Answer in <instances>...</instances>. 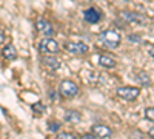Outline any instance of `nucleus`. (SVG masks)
Instances as JSON below:
<instances>
[{
    "label": "nucleus",
    "instance_id": "obj_1",
    "mask_svg": "<svg viewBox=\"0 0 154 139\" xmlns=\"http://www.w3.org/2000/svg\"><path fill=\"white\" fill-rule=\"evenodd\" d=\"M59 93H60L62 97L71 99V97L79 94V85H77L74 81H71V79H65V81H62L60 85H59Z\"/></svg>",
    "mask_w": 154,
    "mask_h": 139
},
{
    "label": "nucleus",
    "instance_id": "obj_2",
    "mask_svg": "<svg viewBox=\"0 0 154 139\" xmlns=\"http://www.w3.org/2000/svg\"><path fill=\"white\" fill-rule=\"evenodd\" d=\"M100 40L105 45H108L109 48H117L122 42V34L116 30H108L100 34Z\"/></svg>",
    "mask_w": 154,
    "mask_h": 139
},
{
    "label": "nucleus",
    "instance_id": "obj_3",
    "mask_svg": "<svg viewBox=\"0 0 154 139\" xmlns=\"http://www.w3.org/2000/svg\"><path fill=\"white\" fill-rule=\"evenodd\" d=\"M38 51L43 53V54H54L56 56L60 51V46L54 39H51V37L48 36L46 39H42L40 42H38Z\"/></svg>",
    "mask_w": 154,
    "mask_h": 139
},
{
    "label": "nucleus",
    "instance_id": "obj_4",
    "mask_svg": "<svg viewBox=\"0 0 154 139\" xmlns=\"http://www.w3.org/2000/svg\"><path fill=\"white\" fill-rule=\"evenodd\" d=\"M120 19H123L126 23H133V25H145V23H148V19L143 14L134 12V11H122Z\"/></svg>",
    "mask_w": 154,
    "mask_h": 139
},
{
    "label": "nucleus",
    "instance_id": "obj_5",
    "mask_svg": "<svg viewBox=\"0 0 154 139\" xmlns=\"http://www.w3.org/2000/svg\"><path fill=\"white\" fill-rule=\"evenodd\" d=\"M116 94L125 100H136L140 94V88L137 87H120L116 90Z\"/></svg>",
    "mask_w": 154,
    "mask_h": 139
},
{
    "label": "nucleus",
    "instance_id": "obj_6",
    "mask_svg": "<svg viewBox=\"0 0 154 139\" xmlns=\"http://www.w3.org/2000/svg\"><path fill=\"white\" fill-rule=\"evenodd\" d=\"M65 49H66L68 53H71V54L80 56V54H86L89 48L83 42H66L65 43Z\"/></svg>",
    "mask_w": 154,
    "mask_h": 139
},
{
    "label": "nucleus",
    "instance_id": "obj_7",
    "mask_svg": "<svg viewBox=\"0 0 154 139\" xmlns=\"http://www.w3.org/2000/svg\"><path fill=\"white\" fill-rule=\"evenodd\" d=\"M83 17H85V20L88 23H93L94 25V23H99L102 20V12L97 8H88L83 12Z\"/></svg>",
    "mask_w": 154,
    "mask_h": 139
},
{
    "label": "nucleus",
    "instance_id": "obj_8",
    "mask_svg": "<svg viewBox=\"0 0 154 139\" xmlns=\"http://www.w3.org/2000/svg\"><path fill=\"white\" fill-rule=\"evenodd\" d=\"M35 27H37V31L42 33L43 36H53V34H54V27H53V25H51L46 19L37 20Z\"/></svg>",
    "mask_w": 154,
    "mask_h": 139
},
{
    "label": "nucleus",
    "instance_id": "obj_9",
    "mask_svg": "<svg viewBox=\"0 0 154 139\" xmlns=\"http://www.w3.org/2000/svg\"><path fill=\"white\" fill-rule=\"evenodd\" d=\"M91 131L94 133L96 137H111L112 131L109 127H106V125H102V124H96L91 127Z\"/></svg>",
    "mask_w": 154,
    "mask_h": 139
},
{
    "label": "nucleus",
    "instance_id": "obj_10",
    "mask_svg": "<svg viewBox=\"0 0 154 139\" xmlns=\"http://www.w3.org/2000/svg\"><path fill=\"white\" fill-rule=\"evenodd\" d=\"M42 62H43V65H45L46 68L53 70V71H56V70L60 68V60H57V59L54 57V54H48V56H45V57L42 59Z\"/></svg>",
    "mask_w": 154,
    "mask_h": 139
},
{
    "label": "nucleus",
    "instance_id": "obj_11",
    "mask_svg": "<svg viewBox=\"0 0 154 139\" xmlns=\"http://www.w3.org/2000/svg\"><path fill=\"white\" fill-rule=\"evenodd\" d=\"M63 119H65V122H69V124H77L82 121V113L77 110H66Z\"/></svg>",
    "mask_w": 154,
    "mask_h": 139
},
{
    "label": "nucleus",
    "instance_id": "obj_12",
    "mask_svg": "<svg viewBox=\"0 0 154 139\" xmlns=\"http://www.w3.org/2000/svg\"><path fill=\"white\" fill-rule=\"evenodd\" d=\"M116 64H117V62H116V59L111 57V56H108V54H100V56H99V65H100V67L111 70V68L116 67Z\"/></svg>",
    "mask_w": 154,
    "mask_h": 139
},
{
    "label": "nucleus",
    "instance_id": "obj_13",
    "mask_svg": "<svg viewBox=\"0 0 154 139\" xmlns=\"http://www.w3.org/2000/svg\"><path fill=\"white\" fill-rule=\"evenodd\" d=\"M2 54H3V57L6 60H14V59H17V49L12 43H8L6 46H3Z\"/></svg>",
    "mask_w": 154,
    "mask_h": 139
},
{
    "label": "nucleus",
    "instance_id": "obj_14",
    "mask_svg": "<svg viewBox=\"0 0 154 139\" xmlns=\"http://www.w3.org/2000/svg\"><path fill=\"white\" fill-rule=\"evenodd\" d=\"M142 87H148L151 84V77L148 76V73L145 71H136V77H134Z\"/></svg>",
    "mask_w": 154,
    "mask_h": 139
},
{
    "label": "nucleus",
    "instance_id": "obj_15",
    "mask_svg": "<svg viewBox=\"0 0 154 139\" xmlns=\"http://www.w3.org/2000/svg\"><path fill=\"white\" fill-rule=\"evenodd\" d=\"M32 111L35 113V115H42V113H45V105H43V102H35V104H32Z\"/></svg>",
    "mask_w": 154,
    "mask_h": 139
},
{
    "label": "nucleus",
    "instance_id": "obj_16",
    "mask_svg": "<svg viewBox=\"0 0 154 139\" xmlns=\"http://www.w3.org/2000/svg\"><path fill=\"white\" fill-rule=\"evenodd\" d=\"M48 130L53 131V133L59 131V130H60V124H59L57 121H49V122H48Z\"/></svg>",
    "mask_w": 154,
    "mask_h": 139
},
{
    "label": "nucleus",
    "instance_id": "obj_17",
    "mask_svg": "<svg viewBox=\"0 0 154 139\" xmlns=\"http://www.w3.org/2000/svg\"><path fill=\"white\" fill-rule=\"evenodd\" d=\"M145 118L151 122H154V107H148L145 108Z\"/></svg>",
    "mask_w": 154,
    "mask_h": 139
},
{
    "label": "nucleus",
    "instance_id": "obj_18",
    "mask_svg": "<svg viewBox=\"0 0 154 139\" xmlns=\"http://www.w3.org/2000/svg\"><path fill=\"white\" fill-rule=\"evenodd\" d=\"M128 40H131V42H136V43H139V42H142V39L137 36V34H128Z\"/></svg>",
    "mask_w": 154,
    "mask_h": 139
},
{
    "label": "nucleus",
    "instance_id": "obj_19",
    "mask_svg": "<svg viewBox=\"0 0 154 139\" xmlns=\"http://www.w3.org/2000/svg\"><path fill=\"white\" fill-rule=\"evenodd\" d=\"M57 137H59V139H72L74 134H72V133H59Z\"/></svg>",
    "mask_w": 154,
    "mask_h": 139
},
{
    "label": "nucleus",
    "instance_id": "obj_20",
    "mask_svg": "<svg viewBox=\"0 0 154 139\" xmlns=\"http://www.w3.org/2000/svg\"><path fill=\"white\" fill-rule=\"evenodd\" d=\"M5 40H6L5 33H3V30H2V28H0V45H3V43H5Z\"/></svg>",
    "mask_w": 154,
    "mask_h": 139
},
{
    "label": "nucleus",
    "instance_id": "obj_21",
    "mask_svg": "<svg viewBox=\"0 0 154 139\" xmlns=\"http://www.w3.org/2000/svg\"><path fill=\"white\" fill-rule=\"evenodd\" d=\"M83 137H85V139H93V137H96V136H94V133L91 131V133H86V134H83Z\"/></svg>",
    "mask_w": 154,
    "mask_h": 139
},
{
    "label": "nucleus",
    "instance_id": "obj_22",
    "mask_svg": "<svg viewBox=\"0 0 154 139\" xmlns=\"http://www.w3.org/2000/svg\"><path fill=\"white\" fill-rule=\"evenodd\" d=\"M148 54H149V57L154 59V46H149V48H148Z\"/></svg>",
    "mask_w": 154,
    "mask_h": 139
},
{
    "label": "nucleus",
    "instance_id": "obj_23",
    "mask_svg": "<svg viewBox=\"0 0 154 139\" xmlns=\"http://www.w3.org/2000/svg\"><path fill=\"white\" fill-rule=\"evenodd\" d=\"M148 134H149V136H151V137H154V127H152V128H149V130H148Z\"/></svg>",
    "mask_w": 154,
    "mask_h": 139
},
{
    "label": "nucleus",
    "instance_id": "obj_24",
    "mask_svg": "<svg viewBox=\"0 0 154 139\" xmlns=\"http://www.w3.org/2000/svg\"><path fill=\"white\" fill-rule=\"evenodd\" d=\"M80 3H86V2H93V0H79Z\"/></svg>",
    "mask_w": 154,
    "mask_h": 139
}]
</instances>
